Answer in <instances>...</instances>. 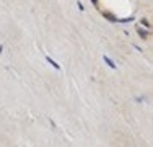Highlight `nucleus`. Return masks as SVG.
I'll return each instance as SVG.
<instances>
[{
	"label": "nucleus",
	"instance_id": "1",
	"mask_svg": "<svg viewBox=\"0 0 153 147\" xmlns=\"http://www.w3.org/2000/svg\"><path fill=\"white\" fill-rule=\"evenodd\" d=\"M103 59H104V62H106V64H108L109 67H111V69H116V64H114V62H112L108 56H103Z\"/></svg>",
	"mask_w": 153,
	"mask_h": 147
},
{
	"label": "nucleus",
	"instance_id": "2",
	"mask_svg": "<svg viewBox=\"0 0 153 147\" xmlns=\"http://www.w3.org/2000/svg\"><path fill=\"white\" fill-rule=\"evenodd\" d=\"M46 61H47V62H49V64H52V65H54V69H60V67H59V64H57V62H55V61H52V59H51V57L49 56H47V57H46Z\"/></svg>",
	"mask_w": 153,
	"mask_h": 147
}]
</instances>
